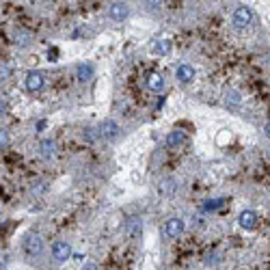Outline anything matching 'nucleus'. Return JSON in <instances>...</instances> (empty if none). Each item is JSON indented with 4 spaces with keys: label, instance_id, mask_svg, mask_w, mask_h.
<instances>
[{
    "label": "nucleus",
    "instance_id": "obj_25",
    "mask_svg": "<svg viewBox=\"0 0 270 270\" xmlns=\"http://www.w3.org/2000/svg\"><path fill=\"white\" fill-rule=\"evenodd\" d=\"M264 137H266V139L270 141V121H268L266 126H264Z\"/></svg>",
    "mask_w": 270,
    "mask_h": 270
},
{
    "label": "nucleus",
    "instance_id": "obj_13",
    "mask_svg": "<svg viewBox=\"0 0 270 270\" xmlns=\"http://www.w3.org/2000/svg\"><path fill=\"white\" fill-rule=\"evenodd\" d=\"M147 89L149 91H153V93H160V91H164V78H162V74H149L147 76Z\"/></svg>",
    "mask_w": 270,
    "mask_h": 270
},
{
    "label": "nucleus",
    "instance_id": "obj_3",
    "mask_svg": "<svg viewBox=\"0 0 270 270\" xmlns=\"http://www.w3.org/2000/svg\"><path fill=\"white\" fill-rule=\"evenodd\" d=\"M184 232H186V223H184V219H180V216H171L162 227V234L167 238H180Z\"/></svg>",
    "mask_w": 270,
    "mask_h": 270
},
{
    "label": "nucleus",
    "instance_id": "obj_18",
    "mask_svg": "<svg viewBox=\"0 0 270 270\" xmlns=\"http://www.w3.org/2000/svg\"><path fill=\"white\" fill-rule=\"evenodd\" d=\"M13 39H15V44H17V46H28L33 37H30L28 30H15V33H13Z\"/></svg>",
    "mask_w": 270,
    "mask_h": 270
},
{
    "label": "nucleus",
    "instance_id": "obj_16",
    "mask_svg": "<svg viewBox=\"0 0 270 270\" xmlns=\"http://www.w3.org/2000/svg\"><path fill=\"white\" fill-rule=\"evenodd\" d=\"M91 76H93V67H91L89 63H80V65L76 67V78H78L80 82L91 80Z\"/></svg>",
    "mask_w": 270,
    "mask_h": 270
},
{
    "label": "nucleus",
    "instance_id": "obj_20",
    "mask_svg": "<svg viewBox=\"0 0 270 270\" xmlns=\"http://www.w3.org/2000/svg\"><path fill=\"white\" fill-rule=\"evenodd\" d=\"M162 5V0H145V9L147 11H156V9H160Z\"/></svg>",
    "mask_w": 270,
    "mask_h": 270
},
{
    "label": "nucleus",
    "instance_id": "obj_21",
    "mask_svg": "<svg viewBox=\"0 0 270 270\" xmlns=\"http://www.w3.org/2000/svg\"><path fill=\"white\" fill-rule=\"evenodd\" d=\"M221 205H223V199H214L210 203H205V210H219Z\"/></svg>",
    "mask_w": 270,
    "mask_h": 270
},
{
    "label": "nucleus",
    "instance_id": "obj_8",
    "mask_svg": "<svg viewBox=\"0 0 270 270\" xmlns=\"http://www.w3.org/2000/svg\"><path fill=\"white\" fill-rule=\"evenodd\" d=\"M175 78H178L180 85H190V82L195 80V67L188 65V63L178 65V69H175Z\"/></svg>",
    "mask_w": 270,
    "mask_h": 270
},
{
    "label": "nucleus",
    "instance_id": "obj_5",
    "mask_svg": "<svg viewBox=\"0 0 270 270\" xmlns=\"http://www.w3.org/2000/svg\"><path fill=\"white\" fill-rule=\"evenodd\" d=\"M253 24V11L248 7H238L234 11V26L236 28H248Z\"/></svg>",
    "mask_w": 270,
    "mask_h": 270
},
{
    "label": "nucleus",
    "instance_id": "obj_12",
    "mask_svg": "<svg viewBox=\"0 0 270 270\" xmlns=\"http://www.w3.org/2000/svg\"><path fill=\"white\" fill-rule=\"evenodd\" d=\"M141 232H143V221L137 219V216H134V219H128L126 225H123V234L128 238H137Z\"/></svg>",
    "mask_w": 270,
    "mask_h": 270
},
{
    "label": "nucleus",
    "instance_id": "obj_17",
    "mask_svg": "<svg viewBox=\"0 0 270 270\" xmlns=\"http://www.w3.org/2000/svg\"><path fill=\"white\" fill-rule=\"evenodd\" d=\"M225 102L229 104V106H240V104H242V93L236 91V89H227L225 91Z\"/></svg>",
    "mask_w": 270,
    "mask_h": 270
},
{
    "label": "nucleus",
    "instance_id": "obj_15",
    "mask_svg": "<svg viewBox=\"0 0 270 270\" xmlns=\"http://www.w3.org/2000/svg\"><path fill=\"white\" fill-rule=\"evenodd\" d=\"M184 141H186V134L182 130H173L167 137V147H178V145H182Z\"/></svg>",
    "mask_w": 270,
    "mask_h": 270
},
{
    "label": "nucleus",
    "instance_id": "obj_6",
    "mask_svg": "<svg viewBox=\"0 0 270 270\" xmlns=\"http://www.w3.org/2000/svg\"><path fill=\"white\" fill-rule=\"evenodd\" d=\"M24 85H26V89H28L30 93H39L41 89L46 87V76L41 74V71H28Z\"/></svg>",
    "mask_w": 270,
    "mask_h": 270
},
{
    "label": "nucleus",
    "instance_id": "obj_14",
    "mask_svg": "<svg viewBox=\"0 0 270 270\" xmlns=\"http://www.w3.org/2000/svg\"><path fill=\"white\" fill-rule=\"evenodd\" d=\"M151 52L153 54H158V56H167L171 52V41L169 39H156L151 44Z\"/></svg>",
    "mask_w": 270,
    "mask_h": 270
},
{
    "label": "nucleus",
    "instance_id": "obj_4",
    "mask_svg": "<svg viewBox=\"0 0 270 270\" xmlns=\"http://www.w3.org/2000/svg\"><path fill=\"white\" fill-rule=\"evenodd\" d=\"M119 134H121V128L115 119H104L100 123V137L104 141H115V139H119Z\"/></svg>",
    "mask_w": 270,
    "mask_h": 270
},
{
    "label": "nucleus",
    "instance_id": "obj_2",
    "mask_svg": "<svg viewBox=\"0 0 270 270\" xmlns=\"http://www.w3.org/2000/svg\"><path fill=\"white\" fill-rule=\"evenodd\" d=\"M50 257H52V262H54V264H65L67 259L71 257V246H69V242L56 240L54 244L50 246Z\"/></svg>",
    "mask_w": 270,
    "mask_h": 270
},
{
    "label": "nucleus",
    "instance_id": "obj_11",
    "mask_svg": "<svg viewBox=\"0 0 270 270\" xmlns=\"http://www.w3.org/2000/svg\"><path fill=\"white\" fill-rule=\"evenodd\" d=\"M238 225L242 229H255L257 227V214L253 210H242L240 216H238Z\"/></svg>",
    "mask_w": 270,
    "mask_h": 270
},
{
    "label": "nucleus",
    "instance_id": "obj_22",
    "mask_svg": "<svg viewBox=\"0 0 270 270\" xmlns=\"http://www.w3.org/2000/svg\"><path fill=\"white\" fill-rule=\"evenodd\" d=\"M80 270H100V266H98V262H87V264H82Z\"/></svg>",
    "mask_w": 270,
    "mask_h": 270
},
{
    "label": "nucleus",
    "instance_id": "obj_10",
    "mask_svg": "<svg viewBox=\"0 0 270 270\" xmlns=\"http://www.w3.org/2000/svg\"><path fill=\"white\" fill-rule=\"evenodd\" d=\"M178 188H180V184H178V180H175V178H164V180L158 182V192L162 197L175 195V192H178Z\"/></svg>",
    "mask_w": 270,
    "mask_h": 270
},
{
    "label": "nucleus",
    "instance_id": "obj_23",
    "mask_svg": "<svg viewBox=\"0 0 270 270\" xmlns=\"http://www.w3.org/2000/svg\"><path fill=\"white\" fill-rule=\"evenodd\" d=\"M0 145H3V149L9 145V132H7V130H3V137H0Z\"/></svg>",
    "mask_w": 270,
    "mask_h": 270
},
{
    "label": "nucleus",
    "instance_id": "obj_24",
    "mask_svg": "<svg viewBox=\"0 0 270 270\" xmlns=\"http://www.w3.org/2000/svg\"><path fill=\"white\" fill-rule=\"evenodd\" d=\"M9 76H11V69H9V65H3V80Z\"/></svg>",
    "mask_w": 270,
    "mask_h": 270
},
{
    "label": "nucleus",
    "instance_id": "obj_1",
    "mask_svg": "<svg viewBox=\"0 0 270 270\" xmlns=\"http://www.w3.org/2000/svg\"><path fill=\"white\" fill-rule=\"evenodd\" d=\"M22 251H24L28 257H41V255L46 253V240H44V236L37 234V232L24 234V238H22Z\"/></svg>",
    "mask_w": 270,
    "mask_h": 270
},
{
    "label": "nucleus",
    "instance_id": "obj_19",
    "mask_svg": "<svg viewBox=\"0 0 270 270\" xmlns=\"http://www.w3.org/2000/svg\"><path fill=\"white\" fill-rule=\"evenodd\" d=\"M100 137V128H87L85 130V141H91V143H95Z\"/></svg>",
    "mask_w": 270,
    "mask_h": 270
},
{
    "label": "nucleus",
    "instance_id": "obj_7",
    "mask_svg": "<svg viewBox=\"0 0 270 270\" xmlns=\"http://www.w3.org/2000/svg\"><path fill=\"white\" fill-rule=\"evenodd\" d=\"M130 15V7L126 3H112L108 7V17L115 20V22H123V20H128Z\"/></svg>",
    "mask_w": 270,
    "mask_h": 270
},
{
    "label": "nucleus",
    "instance_id": "obj_9",
    "mask_svg": "<svg viewBox=\"0 0 270 270\" xmlns=\"http://www.w3.org/2000/svg\"><path fill=\"white\" fill-rule=\"evenodd\" d=\"M37 149H39L41 158L50 160V158H54V156H56V143L52 141V139H41L39 145H37Z\"/></svg>",
    "mask_w": 270,
    "mask_h": 270
}]
</instances>
